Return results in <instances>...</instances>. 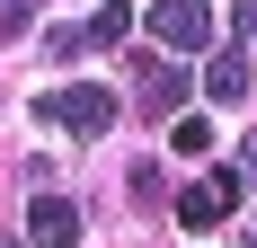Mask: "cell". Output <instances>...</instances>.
<instances>
[{
	"instance_id": "cell-10",
	"label": "cell",
	"mask_w": 257,
	"mask_h": 248,
	"mask_svg": "<svg viewBox=\"0 0 257 248\" xmlns=\"http://www.w3.org/2000/svg\"><path fill=\"white\" fill-rule=\"evenodd\" d=\"M248 248H257V239H248Z\"/></svg>"
},
{
	"instance_id": "cell-2",
	"label": "cell",
	"mask_w": 257,
	"mask_h": 248,
	"mask_svg": "<svg viewBox=\"0 0 257 248\" xmlns=\"http://www.w3.org/2000/svg\"><path fill=\"white\" fill-rule=\"evenodd\" d=\"M239 204H248V177H239V169H213V177H195V186L178 195V222L186 230H213V222H231Z\"/></svg>"
},
{
	"instance_id": "cell-5",
	"label": "cell",
	"mask_w": 257,
	"mask_h": 248,
	"mask_svg": "<svg viewBox=\"0 0 257 248\" xmlns=\"http://www.w3.org/2000/svg\"><path fill=\"white\" fill-rule=\"evenodd\" d=\"M133 89H142V106H151V115H178V106H186V71H178V62H160V53L133 71Z\"/></svg>"
},
{
	"instance_id": "cell-3",
	"label": "cell",
	"mask_w": 257,
	"mask_h": 248,
	"mask_svg": "<svg viewBox=\"0 0 257 248\" xmlns=\"http://www.w3.org/2000/svg\"><path fill=\"white\" fill-rule=\"evenodd\" d=\"M151 45L204 53V45H213V9H204V0H160V9H151Z\"/></svg>"
},
{
	"instance_id": "cell-9",
	"label": "cell",
	"mask_w": 257,
	"mask_h": 248,
	"mask_svg": "<svg viewBox=\"0 0 257 248\" xmlns=\"http://www.w3.org/2000/svg\"><path fill=\"white\" fill-rule=\"evenodd\" d=\"M36 27V0H0V36H27Z\"/></svg>"
},
{
	"instance_id": "cell-1",
	"label": "cell",
	"mask_w": 257,
	"mask_h": 248,
	"mask_svg": "<svg viewBox=\"0 0 257 248\" xmlns=\"http://www.w3.org/2000/svg\"><path fill=\"white\" fill-rule=\"evenodd\" d=\"M36 124H71V133H106V124H115V89H98V80L45 89V98H36Z\"/></svg>"
},
{
	"instance_id": "cell-6",
	"label": "cell",
	"mask_w": 257,
	"mask_h": 248,
	"mask_svg": "<svg viewBox=\"0 0 257 248\" xmlns=\"http://www.w3.org/2000/svg\"><path fill=\"white\" fill-rule=\"evenodd\" d=\"M27 239H36V248H71V239H80V204L45 195L36 213H27Z\"/></svg>"
},
{
	"instance_id": "cell-4",
	"label": "cell",
	"mask_w": 257,
	"mask_h": 248,
	"mask_svg": "<svg viewBox=\"0 0 257 248\" xmlns=\"http://www.w3.org/2000/svg\"><path fill=\"white\" fill-rule=\"evenodd\" d=\"M115 36H124V0H106V9H98V18H89V27H62V36H53V62H80V53H89V45H115Z\"/></svg>"
},
{
	"instance_id": "cell-8",
	"label": "cell",
	"mask_w": 257,
	"mask_h": 248,
	"mask_svg": "<svg viewBox=\"0 0 257 248\" xmlns=\"http://www.w3.org/2000/svg\"><path fill=\"white\" fill-rule=\"evenodd\" d=\"M169 142H178V151H213V124H204V115H178V124H169Z\"/></svg>"
},
{
	"instance_id": "cell-7",
	"label": "cell",
	"mask_w": 257,
	"mask_h": 248,
	"mask_svg": "<svg viewBox=\"0 0 257 248\" xmlns=\"http://www.w3.org/2000/svg\"><path fill=\"white\" fill-rule=\"evenodd\" d=\"M204 89H213V98H248V62H239V53H222V62L204 71Z\"/></svg>"
}]
</instances>
